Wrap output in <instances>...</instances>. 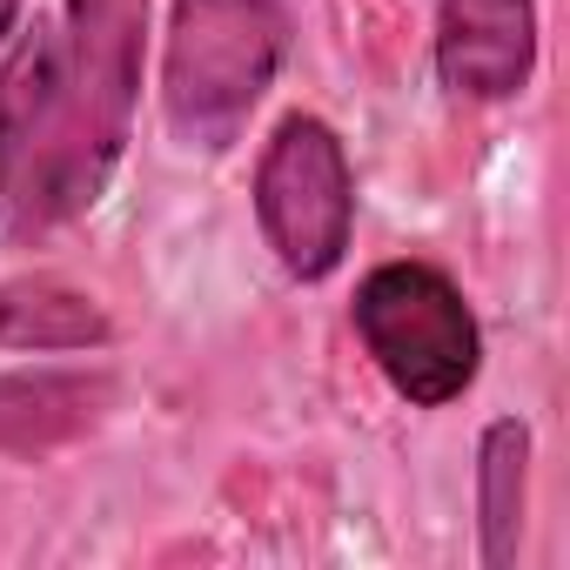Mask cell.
I'll return each mask as SVG.
<instances>
[{
  "label": "cell",
  "instance_id": "cell-5",
  "mask_svg": "<svg viewBox=\"0 0 570 570\" xmlns=\"http://www.w3.org/2000/svg\"><path fill=\"white\" fill-rule=\"evenodd\" d=\"M436 75L463 101H510L537 75V0H436Z\"/></svg>",
  "mask_w": 570,
  "mask_h": 570
},
{
  "label": "cell",
  "instance_id": "cell-2",
  "mask_svg": "<svg viewBox=\"0 0 570 570\" xmlns=\"http://www.w3.org/2000/svg\"><path fill=\"white\" fill-rule=\"evenodd\" d=\"M289 55L282 0H175L161 48V115L188 148H228Z\"/></svg>",
  "mask_w": 570,
  "mask_h": 570
},
{
  "label": "cell",
  "instance_id": "cell-3",
  "mask_svg": "<svg viewBox=\"0 0 570 570\" xmlns=\"http://www.w3.org/2000/svg\"><path fill=\"white\" fill-rule=\"evenodd\" d=\"M356 336H363L370 363L383 370V383L416 410L456 403L483 363V330H476L463 289L430 262H383L363 275Z\"/></svg>",
  "mask_w": 570,
  "mask_h": 570
},
{
  "label": "cell",
  "instance_id": "cell-8",
  "mask_svg": "<svg viewBox=\"0 0 570 570\" xmlns=\"http://www.w3.org/2000/svg\"><path fill=\"white\" fill-rule=\"evenodd\" d=\"M523 497H530V430L517 416H497L476 443V530H483V563L490 570L517 563Z\"/></svg>",
  "mask_w": 570,
  "mask_h": 570
},
{
  "label": "cell",
  "instance_id": "cell-7",
  "mask_svg": "<svg viewBox=\"0 0 570 570\" xmlns=\"http://www.w3.org/2000/svg\"><path fill=\"white\" fill-rule=\"evenodd\" d=\"M108 316L95 296L68 289L55 275H14L0 282V350H35V356H68V350H101Z\"/></svg>",
  "mask_w": 570,
  "mask_h": 570
},
{
  "label": "cell",
  "instance_id": "cell-10",
  "mask_svg": "<svg viewBox=\"0 0 570 570\" xmlns=\"http://www.w3.org/2000/svg\"><path fill=\"white\" fill-rule=\"evenodd\" d=\"M14 21H21V0H0V55H8V41H14Z\"/></svg>",
  "mask_w": 570,
  "mask_h": 570
},
{
  "label": "cell",
  "instance_id": "cell-1",
  "mask_svg": "<svg viewBox=\"0 0 570 570\" xmlns=\"http://www.w3.org/2000/svg\"><path fill=\"white\" fill-rule=\"evenodd\" d=\"M141 35L148 0H68L61 101L8 168V188H21V228H48L101 202L141 101Z\"/></svg>",
  "mask_w": 570,
  "mask_h": 570
},
{
  "label": "cell",
  "instance_id": "cell-4",
  "mask_svg": "<svg viewBox=\"0 0 570 570\" xmlns=\"http://www.w3.org/2000/svg\"><path fill=\"white\" fill-rule=\"evenodd\" d=\"M255 222L289 275L323 282L343 268L356 228V175L330 121L289 115L268 135L255 168Z\"/></svg>",
  "mask_w": 570,
  "mask_h": 570
},
{
  "label": "cell",
  "instance_id": "cell-6",
  "mask_svg": "<svg viewBox=\"0 0 570 570\" xmlns=\"http://www.w3.org/2000/svg\"><path fill=\"white\" fill-rule=\"evenodd\" d=\"M115 410L108 370H14L0 376V456H48Z\"/></svg>",
  "mask_w": 570,
  "mask_h": 570
},
{
  "label": "cell",
  "instance_id": "cell-9",
  "mask_svg": "<svg viewBox=\"0 0 570 570\" xmlns=\"http://www.w3.org/2000/svg\"><path fill=\"white\" fill-rule=\"evenodd\" d=\"M8 168H14V135H8V115H0V202H8Z\"/></svg>",
  "mask_w": 570,
  "mask_h": 570
}]
</instances>
